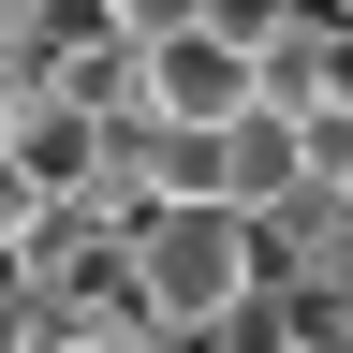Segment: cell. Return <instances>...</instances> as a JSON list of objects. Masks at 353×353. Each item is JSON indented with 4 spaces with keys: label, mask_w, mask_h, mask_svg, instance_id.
I'll return each instance as SVG.
<instances>
[{
    "label": "cell",
    "mask_w": 353,
    "mask_h": 353,
    "mask_svg": "<svg viewBox=\"0 0 353 353\" xmlns=\"http://www.w3.org/2000/svg\"><path fill=\"white\" fill-rule=\"evenodd\" d=\"M118 265H132V309H148V324H236L250 309V221L236 206H148V221H118Z\"/></svg>",
    "instance_id": "obj_1"
},
{
    "label": "cell",
    "mask_w": 353,
    "mask_h": 353,
    "mask_svg": "<svg viewBox=\"0 0 353 353\" xmlns=\"http://www.w3.org/2000/svg\"><path fill=\"white\" fill-rule=\"evenodd\" d=\"M132 103L148 118H250V59L221 30H162V44H132Z\"/></svg>",
    "instance_id": "obj_2"
},
{
    "label": "cell",
    "mask_w": 353,
    "mask_h": 353,
    "mask_svg": "<svg viewBox=\"0 0 353 353\" xmlns=\"http://www.w3.org/2000/svg\"><path fill=\"white\" fill-rule=\"evenodd\" d=\"M280 192H309V162H294V118H221V206H280Z\"/></svg>",
    "instance_id": "obj_3"
},
{
    "label": "cell",
    "mask_w": 353,
    "mask_h": 353,
    "mask_svg": "<svg viewBox=\"0 0 353 353\" xmlns=\"http://www.w3.org/2000/svg\"><path fill=\"white\" fill-rule=\"evenodd\" d=\"M44 88H59V59L30 44V15H0V118H15V103H44Z\"/></svg>",
    "instance_id": "obj_4"
},
{
    "label": "cell",
    "mask_w": 353,
    "mask_h": 353,
    "mask_svg": "<svg viewBox=\"0 0 353 353\" xmlns=\"http://www.w3.org/2000/svg\"><path fill=\"white\" fill-rule=\"evenodd\" d=\"M118 44H162V30H206V0H103Z\"/></svg>",
    "instance_id": "obj_5"
},
{
    "label": "cell",
    "mask_w": 353,
    "mask_h": 353,
    "mask_svg": "<svg viewBox=\"0 0 353 353\" xmlns=\"http://www.w3.org/2000/svg\"><path fill=\"white\" fill-rule=\"evenodd\" d=\"M132 353H236V324H148Z\"/></svg>",
    "instance_id": "obj_6"
},
{
    "label": "cell",
    "mask_w": 353,
    "mask_h": 353,
    "mask_svg": "<svg viewBox=\"0 0 353 353\" xmlns=\"http://www.w3.org/2000/svg\"><path fill=\"white\" fill-rule=\"evenodd\" d=\"M30 236V176H15V148H0V250Z\"/></svg>",
    "instance_id": "obj_7"
},
{
    "label": "cell",
    "mask_w": 353,
    "mask_h": 353,
    "mask_svg": "<svg viewBox=\"0 0 353 353\" xmlns=\"http://www.w3.org/2000/svg\"><path fill=\"white\" fill-rule=\"evenodd\" d=\"M59 353H132V339H59Z\"/></svg>",
    "instance_id": "obj_8"
}]
</instances>
